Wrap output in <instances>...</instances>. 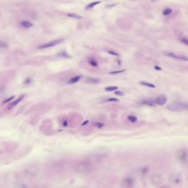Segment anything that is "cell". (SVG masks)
<instances>
[{"label": "cell", "mask_w": 188, "mask_h": 188, "mask_svg": "<svg viewBox=\"0 0 188 188\" xmlns=\"http://www.w3.org/2000/svg\"><path fill=\"white\" fill-rule=\"evenodd\" d=\"M181 41L183 44L187 46L188 45V39L186 38H183L181 39Z\"/></svg>", "instance_id": "83f0119b"}, {"label": "cell", "mask_w": 188, "mask_h": 188, "mask_svg": "<svg viewBox=\"0 0 188 188\" xmlns=\"http://www.w3.org/2000/svg\"><path fill=\"white\" fill-rule=\"evenodd\" d=\"M30 150L31 149L30 147L26 146V147H23L19 151H18L16 153L14 154L13 156V158L14 160L15 159L17 160V159L20 158L25 156V155L28 153Z\"/></svg>", "instance_id": "5b68a950"}, {"label": "cell", "mask_w": 188, "mask_h": 188, "mask_svg": "<svg viewBox=\"0 0 188 188\" xmlns=\"http://www.w3.org/2000/svg\"><path fill=\"white\" fill-rule=\"evenodd\" d=\"M172 10L171 9L166 8L164 9L162 12V14L164 15H168L171 13Z\"/></svg>", "instance_id": "44dd1931"}, {"label": "cell", "mask_w": 188, "mask_h": 188, "mask_svg": "<svg viewBox=\"0 0 188 188\" xmlns=\"http://www.w3.org/2000/svg\"><path fill=\"white\" fill-rule=\"evenodd\" d=\"M140 84L142 85L146 86L151 88H154L155 87V86L154 85L152 84V83H148L144 81H140Z\"/></svg>", "instance_id": "9a60e30c"}, {"label": "cell", "mask_w": 188, "mask_h": 188, "mask_svg": "<svg viewBox=\"0 0 188 188\" xmlns=\"http://www.w3.org/2000/svg\"><path fill=\"white\" fill-rule=\"evenodd\" d=\"M168 108L169 110L172 111L181 112L187 109L188 104L182 102H174L170 104L168 106Z\"/></svg>", "instance_id": "6da1fadb"}, {"label": "cell", "mask_w": 188, "mask_h": 188, "mask_svg": "<svg viewBox=\"0 0 188 188\" xmlns=\"http://www.w3.org/2000/svg\"><path fill=\"white\" fill-rule=\"evenodd\" d=\"M160 1V0H151V2H156Z\"/></svg>", "instance_id": "74e56055"}, {"label": "cell", "mask_w": 188, "mask_h": 188, "mask_svg": "<svg viewBox=\"0 0 188 188\" xmlns=\"http://www.w3.org/2000/svg\"><path fill=\"white\" fill-rule=\"evenodd\" d=\"M125 71V70H117V71H114L111 72L109 73V74H112V75H114V74H120V73H122Z\"/></svg>", "instance_id": "d4e9b609"}, {"label": "cell", "mask_w": 188, "mask_h": 188, "mask_svg": "<svg viewBox=\"0 0 188 188\" xmlns=\"http://www.w3.org/2000/svg\"><path fill=\"white\" fill-rule=\"evenodd\" d=\"M135 179L132 176H126L124 178L122 183V186L124 188H132L135 185Z\"/></svg>", "instance_id": "3957f363"}, {"label": "cell", "mask_w": 188, "mask_h": 188, "mask_svg": "<svg viewBox=\"0 0 188 188\" xmlns=\"http://www.w3.org/2000/svg\"><path fill=\"white\" fill-rule=\"evenodd\" d=\"M89 64L91 66L93 67H96L98 66L97 62L96 60L93 58L89 60Z\"/></svg>", "instance_id": "7402d4cb"}, {"label": "cell", "mask_w": 188, "mask_h": 188, "mask_svg": "<svg viewBox=\"0 0 188 188\" xmlns=\"http://www.w3.org/2000/svg\"><path fill=\"white\" fill-rule=\"evenodd\" d=\"M118 87H116V86H112V87H105V91H108V92H111V91H116L118 89Z\"/></svg>", "instance_id": "ffe728a7"}, {"label": "cell", "mask_w": 188, "mask_h": 188, "mask_svg": "<svg viewBox=\"0 0 188 188\" xmlns=\"http://www.w3.org/2000/svg\"><path fill=\"white\" fill-rule=\"evenodd\" d=\"M59 56L65 57L66 58H70L71 56L70 55L68 54L65 51H62L59 52L58 54Z\"/></svg>", "instance_id": "ac0fdd59"}, {"label": "cell", "mask_w": 188, "mask_h": 188, "mask_svg": "<svg viewBox=\"0 0 188 188\" xmlns=\"http://www.w3.org/2000/svg\"><path fill=\"white\" fill-rule=\"evenodd\" d=\"M87 81L91 83H98L100 82V80L97 78H87Z\"/></svg>", "instance_id": "5bb4252c"}, {"label": "cell", "mask_w": 188, "mask_h": 188, "mask_svg": "<svg viewBox=\"0 0 188 188\" xmlns=\"http://www.w3.org/2000/svg\"><path fill=\"white\" fill-rule=\"evenodd\" d=\"M148 170L149 169L148 167H144L142 168V170H141V172H142V174H146L148 173Z\"/></svg>", "instance_id": "cb8c5ba5"}, {"label": "cell", "mask_w": 188, "mask_h": 188, "mask_svg": "<svg viewBox=\"0 0 188 188\" xmlns=\"http://www.w3.org/2000/svg\"><path fill=\"white\" fill-rule=\"evenodd\" d=\"M100 3H101V2H100V1H97V2H92V3H90L89 4L87 5L85 8V9L86 10H87L91 9H92L93 7L94 6H95L99 4Z\"/></svg>", "instance_id": "4fadbf2b"}, {"label": "cell", "mask_w": 188, "mask_h": 188, "mask_svg": "<svg viewBox=\"0 0 188 188\" xmlns=\"http://www.w3.org/2000/svg\"><path fill=\"white\" fill-rule=\"evenodd\" d=\"M64 39L63 38L59 39L58 40H53L51 42L47 43L46 44H44V45L40 46L39 48L40 49H43L50 48V47L54 46H55L61 44L64 41Z\"/></svg>", "instance_id": "52a82bcc"}, {"label": "cell", "mask_w": 188, "mask_h": 188, "mask_svg": "<svg viewBox=\"0 0 188 188\" xmlns=\"http://www.w3.org/2000/svg\"><path fill=\"white\" fill-rule=\"evenodd\" d=\"M176 158L180 162L184 163L186 162L187 159V153L185 150H179L176 153Z\"/></svg>", "instance_id": "8992f818"}, {"label": "cell", "mask_w": 188, "mask_h": 188, "mask_svg": "<svg viewBox=\"0 0 188 188\" xmlns=\"http://www.w3.org/2000/svg\"><path fill=\"white\" fill-rule=\"evenodd\" d=\"M0 46L2 47V48H7L8 45L6 43L2 42H0Z\"/></svg>", "instance_id": "f546056e"}, {"label": "cell", "mask_w": 188, "mask_h": 188, "mask_svg": "<svg viewBox=\"0 0 188 188\" xmlns=\"http://www.w3.org/2000/svg\"><path fill=\"white\" fill-rule=\"evenodd\" d=\"M115 95H117L119 96H122L125 95L124 92H122V91H117L114 93Z\"/></svg>", "instance_id": "4316f807"}, {"label": "cell", "mask_w": 188, "mask_h": 188, "mask_svg": "<svg viewBox=\"0 0 188 188\" xmlns=\"http://www.w3.org/2000/svg\"><path fill=\"white\" fill-rule=\"evenodd\" d=\"M23 97H24V95H22V96L19 97V98L17 100H15V101L9 104L7 106V109L8 110H10V109H11L12 108H13L15 106L17 105L21 101L22 99L23 98Z\"/></svg>", "instance_id": "30bf717a"}, {"label": "cell", "mask_w": 188, "mask_h": 188, "mask_svg": "<svg viewBox=\"0 0 188 188\" xmlns=\"http://www.w3.org/2000/svg\"><path fill=\"white\" fill-rule=\"evenodd\" d=\"M89 122L88 121H85V122H83V124L82 125H85L86 124H87V123Z\"/></svg>", "instance_id": "8d00e7d4"}, {"label": "cell", "mask_w": 188, "mask_h": 188, "mask_svg": "<svg viewBox=\"0 0 188 188\" xmlns=\"http://www.w3.org/2000/svg\"><path fill=\"white\" fill-rule=\"evenodd\" d=\"M117 3H114L113 4L107 5H105V7L106 9H110L112 8L113 7H115L117 6Z\"/></svg>", "instance_id": "484cf974"}, {"label": "cell", "mask_w": 188, "mask_h": 188, "mask_svg": "<svg viewBox=\"0 0 188 188\" xmlns=\"http://www.w3.org/2000/svg\"><path fill=\"white\" fill-rule=\"evenodd\" d=\"M108 52L109 54L113 55V56H120V55L118 54V53H116L115 52L113 51H109Z\"/></svg>", "instance_id": "1f68e13d"}, {"label": "cell", "mask_w": 188, "mask_h": 188, "mask_svg": "<svg viewBox=\"0 0 188 188\" xmlns=\"http://www.w3.org/2000/svg\"><path fill=\"white\" fill-rule=\"evenodd\" d=\"M3 147L7 153L14 152L19 147V144L14 141H8L3 142Z\"/></svg>", "instance_id": "7a4b0ae2"}, {"label": "cell", "mask_w": 188, "mask_h": 188, "mask_svg": "<svg viewBox=\"0 0 188 188\" xmlns=\"http://www.w3.org/2000/svg\"><path fill=\"white\" fill-rule=\"evenodd\" d=\"M144 104L151 107H154L156 105V103L155 100L152 99H146L143 102Z\"/></svg>", "instance_id": "8fae6325"}, {"label": "cell", "mask_w": 188, "mask_h": 188, "mask_svg": "<svg viewBox=\"0 0 188 188\" xmlns=\"http://www.w3.org/2000/svg\"><path fill=\"white\" fill-rule=\"evenodd\" d=\"M163 179L162 176L159 173H154L151 177V182L155 186H160L162 184Z\"/></svg>", "instance_id": "277c9868"}, {"label": "cell", "mask_w": 188, "mask_h": 188, "mask_svg": "<svg viewBox=\"0 0 188 188\" xmlns=\"http://www.w3.org/2000/svg\"><path fill=\"white\" fill-rule=\"evenodd\" d=\"M130 1H138V0H130Z\"/></svg>", "instance_id": "f35d334b"}, {"label": "cell", "mask_w": 188, "mask_h": 188, "mask_svg": "<svg viewBox=\"0 0 188 188\" xmlns=\"http://www.w3.org/2000/svg\"><path fill=\"white\" fill-rule=\"evenodd\" d=\"M82 75H78L71 78L69 81L68 83L69 84H73V83H77V82L80 80V79L82 78Z\"/></svg>", "instance_id": "7c38bea8"}, {"label": "cell", "mask_w": 188, "mask_h": 188, "mask_svg": "<svg viewBox=\"0 0 188 188\" xmlns=\"http://www.w3.org/2000/svg\"><path fill=\"white\" fill-rule=\"evenodd\" d=\"M117 64H118L119 65V66H120L121 64V61L120 60L118 59L117 60Z\"/></svg>", "instance_id": "d590c367"}, {"label": "cell", "mask_w": 188, "mask_h": 188, "mask_svg": "<svg viewBox=\"0 0 188 188\" xmlns=\"http://www.w3.org/2000/svg\"><path fill=\"white\" fill-rule=\"evenodd\" d=\"M167 101V96L165 95L161 94L158 95L155 100L156 104L160 106L164 105Z\"/></svg>", "instance_id": "9c48e42d"}, {"label": "cell", "mask_w": 188, "mask_h": 188, "mask_svg": "<svg viewBox=\"0 0 188 188\" xmlns=\"http://www.w3.org/2000/svg\"><path fill=\"white\" fill-rule=\"evenodd\" d=\"M108 101H109L118 102L120 100L116 98H111L108 99Z\"/></svg>", "instance_id": "4dcf8cb0"}, {"label": "cell", "mask_w": 188, "mask_h": 188, "mask_svg": "<svg viewBox=\"0 0 188 188\" xmlns=\"http://www.w3.org/2000/svg\"><path fill=\"white\" fill-rule=\"evenodd\" d=\"M179 59L185 61H187L188 58L187 57L185 56H179Z\"/></svg>", "instance_id": "f1b7e54d"}, {"label": "cell", "mask_w": 188, "mask_h": 188, "mask_svg": "<svg viewBox=\"0 0 188 188\" xmlns=\"http://www.w3.org/2000/svg\"><path fill=\"white\" fill-rule=\"evenodd\" d=\"M14 98V96H13L12 97H10V98L8 99H7V100H6V101H5L4 102L5 103H7L9 101H11V100H12Z\"/></svg>", "instance_id": "e575fe53"}, {"label": "cell", "mask_w": 188, "mask_h": 188, "mask_svg": "<svg viewBox=\"0 0 188 188\" xmlns=\"http://www.w3.org/2000/svg\"><path fill=\"white\" fill-rule=\"evenodd\" d=\"M154 68L155 70H162V69L160 67V66H154Z\"/></svg>", "instance_id": "d6a6232c"}, {"label": "cell", "mask_w": 188, "mask_h": 188, "mask_svg": "<svg viewBox=\"0 0 188 188\" xmlns=\"http://www.w3.org/2000/svg\"><path fill=\"white\" fill-rule=\"evenodd\" d=\"M169 181L171 183L177 185L181 183L182 179L179 175H173L170 176Z\"/></svg>", "instance_id": "ba28073f"}, {"label": "cell", "mask_w": 188, "mask_h": 188, "mask_svg": "<svg viewBox=\"0 0 188 188\" xmlns=\"http://www.w3.org/2000/svg\"><path fill=\"white\" fill-rule=\"evenodd\" d=\"M22 26L25 28H28L33 26V23L28 21H23L21 23Z\"/></svg>", "instance_id": "2e32d148"}, {"label": "cell", "mask_w": 188, "mask_h": 188, "mask_svg": "<svg viewBox=\"0 0 188 188\" xmlns=\"http://www.w3.org/2000/svg\"><path fill=\"white\" fill-rule=\"evenodd\" d=\"M167 55L169 56V57H172V58L177 59H179V56L176 55L174 53H167Z\"/></svg>", "instance_id": "603a6c76"}, {"label": "cell", "mask_w": 188, "mask_h": 188, "mask_svg": "<svg viewBox=\"0 0 188 188\" xmlns=\"http://www.w3.org/2000/svg\"><path fill=\"white\" fill-rule=\"evenodd\" d=\"M128 119L130 122L132 123H135L138 120L137 117L136 116L134 115H129L128 117Z\"/></svg>", "instance_id": "d6986e66"}, {"label": "cell", "mask_w": 188, "mask_h": 188, "mask_svg": "<svg viewBox=\"0 0 188 188\" xmlns=\"http://www.w3.org/2000/svg\"><path fill=\"white\" fill-rule=\"evenodd\" d=\"M67 15L68 16L70 17L77 19H81L83 18V17L81 16L80 15H78V14L74 13L68 14Z\"/></svg>", "instance_id": "e0dca14e"}, {"label": "cell", "mask_w": 188, "mask_h": 188, "mask_svg": "<svg viewBox=\"0 0 188 188\" xmlns=\"http://www.w3.org/2000/svg\"><path fill=\"white\" fill-rule=\"evenodd\" d=\"M31 81V78H28V79H26L25 81V83L26 84H28V83H30Z\"/></svg>", "instance_id": "836d02e7"}]
</instances>
